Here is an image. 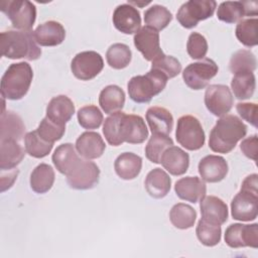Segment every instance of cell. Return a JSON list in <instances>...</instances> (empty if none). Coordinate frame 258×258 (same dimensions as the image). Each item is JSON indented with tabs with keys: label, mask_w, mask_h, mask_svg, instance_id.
Returning <instances> with one entry per match:
<instances>
[{
	"label": "cell",
	"mask_w": 258,
	"mask_h": 258,
	"mask_svg": "<svg viewBox=\"0 0 258 258\" xmlns=\"http://www.w3.org/2000/svg\"><path fill=\"white\" fill-rule=\"evenodd\" d=\"M103 133L107 142L112 146H119L124 142L140 144L148 137V130L143 118L122 111L113 113L105 119Z\"/></svg>",
	"instance_id": "cell-1"
},
{
	"label": "cell",
	"mask_w": 258,
	"mask_h": 258,
	"mask_svg": "<svg viewBox=\"0 0 258 258\" xmlns=\"http://www.w3.org/2000/svg\"><path fill=\"white\" fill-rule=\"evenodd\" d=\"M247 133V126L235 115L222 116L212 129L209 147L218 153L231 152Z\"/></svg>",
	"instance_id": "cell-2"
},
{
	"label": "cell",
	"mask_w": 258,
	"mask_h": 258,
	"mask_svg": "<svg viewBox=\"0 0 258 258\" xmlns=\"http://www.w3.org/2000/svg\"><path fill=\"white\" fill-rule=\"evenodd\" d=\"M0 46L3 56L11 59L26 58L35 60L41 55V49L31 30H8L0 34Z\"/></svg>",
	"instance_id": "cell-3"
},
{
	"label": "cell",
	"mask_w": 258,
	"mask_h": 258,
	"mask_svg": "<svg viewBox=\"0 0 258 258\" xmlns=\"http://www.w3.org/2000/svg\"><path fill=\"white\" fill-rule=\"evenodd\" d=\"M33 78V72L28 62L12 63L1 79V95L4 99L20 100L28 92Z\"/></svg>",
	"instance_id": "cell-4"
},
{
	"label": "cell",
	"mask_w": 258,
	"mask_h": 258,
	"mask_svg": "<svg viewBox=\"0 0 258 258\" xmlns=\"http://www.w3.org/2000/svg\"><path fill=\"white\" fill-rule=\"evenodd\" d=\"M167 80L164 74L154 69H151L144 76H135L130 79L127 85L129 97L138 104L149 103L153 97L164 90Z\"/></svg>",
	"instance_id": "cell-5"
},
{
	"label": "cell",
	"mask_w": 258,
	"mask_h": 258,
	"mask_svg": "<svg viewBox=\"0 0 258 258\" xmlns=\"http://www.w3.org/2000/svg\"><path fill=\"white\" fill-rule=\"evenodd\" d=\"M0 9L19 30H30L36 19V7L27 0L2 1Z\"/></svg>",
	"instance_id": "cell-6"
},
{
	"label": "cell",
	"mask_w": 258,
	"mask_h": 258,
	"mask_svg": "<svg viewBox=\"0 0 258 258\" xmlns=\"http://www.w3.org/2000/svg\"><path fill=\"white\" fill-rule=\"evenodd\" d=\"M175 138L182 147L190 151L202 148L206 140L202 124L191 115L181 116L177 120Z\"/></svg>",
	"instance_id": "cell-7"
},
{
	"label": "cell",
	"mask_w": 258,
	"mask_h": 258,
	"mask_svg": "<svg viewBox=\"0 0 258 258\" xmlns=\"http://www.w3.org/2000/svg\"><path fill=\"white\" fill-rule=\"evenodd\" d=\"M216 7L217 3L213 0H189L180 6L176 19L182 27L190 29L200 21L212 17Z\"/></svg>",
	"instance_id": "cell-8"
},
{
	"label": "cell",
	"mask_w": 258,
	"mask_h": 258,
	"mask_svg": "<svg viewBox=\"0 0 258 258\" xmlns=\"http://www.w3.org/2000/svg\"><path fill=\"white\" fill-rule=\"evenodd\" d=\"M218 64L211 58L189 63L182 72L184 84L191 90H202L218 74Z\"/></svg>",
	"instance_id": "cell-9"
},
{
	"label": "cell",
	"mask_w": 258,
	"mask_h": 258,
	"mask_svg": "<svg viewBox=\"0 0 258 258\" xmlns=\"http://www.w3.org/2000/svg\"><path fill=\"white\" fill-rule=\"evenodd\" d=\"M100 169L92 161L79 159L67 174V181L74 189H90L99 182Z\"/></svg>",
	"instance_id": "cell-10"
},
{
	"label": "cell",
	"mask_w": 258,
	"mask_h": 258,
	"mask_svg": "<svg viewBox=\"0 0 258 258\" xmlns=\"http://www.w3.org/2000/svg\"><path fill=\"white\" fill-rule=\"evenodd\" d=\"M104 68V60L100 53L88 50L76 54L71 63L73 75L81 81H90L97 77Z\"/></svg>",
	"instance_id": "cell-11"
},
{
	"label": "cell",
	"mask_w": 258,
	"mask_h": 258,
	"mask_svg": "<svg viewBox=\"0 0 258 258\" xmlns=\"http://www.w3.org/2000/svg\"><path fill=\"white\" fill-rule=\"evenodd\" d=\"M234 104L231 90L225 85H211L205 93V105L213 115L222 117L230 112Z\"/></svg>",
	"instance_id": "cell-12"
},
{
	"label": "cell",
	"mask_w": 258,
	"mask_h": 258,
	"mask_svg": "<svg viewBox=\"0 0 258 258\" xmlns=\"http://www.w3.org/2000/svg\"><path fill=\"white\" fill-rule=\"evenodd\" d=\"M225 242L231 248L258 247V225L232 224L225 232Z\"/></svg>",
	"instance_id": "cell-13"
},
{
	"label": "cell",
	"mask_w": 258,
	"mask_h": 258,
	"mask_svg": "<svg viewBox=\"0 0 258 258\" xmlns=\"http://www.w3.org/2000/svg\"><path fill=\"white\" fill-rule=\"evenodd\" d=\"M133 40L137 50H139L148 61H153L164 54L160 48L158 31L149 26L141 27L135 33Z\"/></svg>",
	"instance_id": "cell-14"
},
{
	"label": "cell",
	"mask_w": 258,
	"mask_h": 258,
	"mask_svg": "<svg viewBox=\"0 0 258 258\" xmlns=\"http://www.w3.org/2000/svg\"><path fill=\"white\" fill-rule=\"evenodd\" d=\"M258 194L241 189L231 202V214L237 221L250 222L257 218Z\"/></svg>",
	"instance_id": "cell-15"
},
{
	"label": "cell",
	"mask_w": 258,
	"mask_h": 258,
	"mask_svg": "<svg viewBox=\"0 0 258 258\" xmlns=\"http://www.w3.org/2000/svg\"><path fill=\"white\" fill-rule=\"evenodd\" d=\"M112 20L116 29L124 34L136 33L141 26L139 11L128 3L116 7L113 12Z\"/></svg>",
	"instance_id": "cell-16"
},
{
	"label": "cell",
	"mask_w": 258,
	"mask_h": 258,
	"mask_svg": "<svg viewBox=\"0 0 258 258\" xmlns=\"http://www.w3.org/2000/svg\"><path fill=\"white\" fill-rule=\"evenodd\" d=\"M199 173L204 181L219 182L228 173V163L224 157L207 155L199 162Z\"/></svg>",
	"instance_id": "cell-17"
},
{
	"label": "cell",
	"mask_w": 258,
	"mask_h": 258,
	"mask_svg": "<svg viewBox=\"0 0 258 258\" xmlns=\"http://www.w3.org/2000/svg\"><path fill=\"white\" fill-rule=\"evenodd\" d=\"M174 190L180 200L196 204L206 196L207 186L198 176H185L175 182Z\"/></svg>",
	"instance_id": "cell-18"
},
{
	"label": "cell",
	"mask_w": 258,
	"mask_h": 258,
	"mask_svg": "<svg viewBox=\"0 0 258 258\" xmlns=\"http://www.w3.org/2000/svg\"><path fill=\"white\" fill-rule=\"evenodd\" d=\"M105 148V142L97 132H84L76 141V149L78 153L88 160L101 157Z\"/></svg>",
	"instance_id": "cell-19"
},
{
	"label": "cell",
	"mask_w": 258,
	"mask_h": 258,
	"mask_svg": "<svg viewBox=\"0 0 258 258\" xmlns=\"http://www.w3.org/2000/svg\"><path fill=\"white\" fill-rule=\"evenodd\" d=\"M33 34L38 45L56 46L64 40L66 30L59 22L49 20L38 25Z\"/></svg>",
	"instance_id": "cell-20"
},
{
	"label": "cell",
	"mask_w": 258,
	"mask_h": 258,
	"mask_svg": "<svg viewBox=\"0 0 258 258\" xmlns=\"http://www.w3.org/2000/svg\"><path fill=\"white\" fill-rule=\"evenodd\" d=\"M160 163L172 175L184 174L189 165L188 154L177 146H169L161 155Z\"/></svg>",
	"instance_id": "cell-21"
},
{
	"label": "cell",
	"mask_w": 258,
	"mask_h": 258,
	"mask_svg": "<svg viewBox=\"0 0 258 258\" xmlns=\"http://www.w3.org/2000/svg\"><path fill=\"white\" fill-rule=\"evenodd\" d=\"M201 214L202 218L218 224L223 225L228 220V207L226 203L215 196H205L201 200Z\"/></svg>",
	"instance_id": "cell-22"
},
{
	"label": "cell",
	"mask_w": 258,
	"mask_h": 258,
	"mask_svg": "<svg viewBox=\"0 0 258 258\" xmlns=\"http://www.w3.org/2000/svg\"><path fill=\"white\" fill-rule=\"evenodd\" d=\"M75 113V105L73 101L66 95L53 97L46 107V117L51 121L66 125Z\"/></svg>",
	"instance_id": "cell-23"
},
{
	"label": "cell",
	"mask_w": 258,
	"mask_h": 258,
	"mask_svg": "<svg viewBox=\"0 0 258 258\" xmlns=\"http://www.w3.org/2000/svg\"><path fill=\"white\" fill-rule=\"evenodd\" d=\"M146 121L152 134L168 135L173 128V117L163 107H150L146 112Z\"/></svg>",
	"instance_id": "cell-24"
},
{
	"label": "cell",
	"mask_w": 258,
	"mask_h": 258,
	"mask_svg": "<svg viewBox=\"0 0 258 258\" xmlns=\"http://www.w3.org/2000/svg\"><path fill=\"white\" fill-rule=\"evenodd\" d=\"M144 185L150 197L154 199H162L170 190L171 179L163 169L157 167L148 172Z\"/></svg>",
	"instance_id": "cell-25"
},
{
	"label": "cell",
	"mask_w": 258,
	"mask_h": 258,
	"mask_svg": "<svg viewBox=\"0 0 258 258\" xmlns=\"http://www.w3.org/2000/svg\"><path fill=\"white\" fill-rule=\"evenodd\" d=\"M25 153L19 141L14 139L0 140V169L8 170L15 168L23 159Z\"/></svg>",
	"instance_id": "cell-26"
},
{
	"label": "cell",
	"mask_w": 258,
	"mask_h": 258,
	"mask_svg": "<svg viewBox=\"0 0 258 258\" xmlns=\"http://www.w3.org/2000/svg\"><path fill=\"white\" fill-rule=\"evenodd\" d=\"M117 175L125 180L134 179L142 168V158L133 152L121 153L114 162Z\"/></svg>",
	"instance_id": "cell-27"
},
{
	"label": "cell",
	"mask_w": 258,
	"mask_h": 258,
	"mask_svg": "<svg viewBox=\"0 0 258 258\" xmlns=\"http://www.w3.org/2000/svg\"><path fill=\"white\" fill-rule=\"evenodd\" d=\"M99 104L106 114L110 115L119 112L123 109L125 104V93L120 87L109 85L101 91Z\"/></svg>",
	"instance_id": "cell-28"
},
{
	"label": "cell",
	"mask_w": 258,
	"mask_h": 258,
	"mask_svg": "<svg viewBox=\"0 0 258 258\" xmlns=\"http://www.w3.org/2000/svg\"><path fill=\"white\" fill-rule=\"evenodd\" d=\"M25 125L22 119L14 112L3 111L1 114L0 140L14 139L20 141L24 136Z\"/></svg>",
	"instance_id": "cell-29"
},
{
	"label": "cell",
	"mask_w": 258,
	"mask_h": 258,
	"mask_svg": "<svg viewBox=\"0 0 258 258\" xmlns=\"http://www.w3.org/2000/svg\"><path fill=\"white\" fill-rule=\"evenodd\" d=\"M54 182L53 168L46 163L38 164L30 174V187L36 194L47 192Z\"/></svg>",
	"instance_id": "cell-30"
},
{
	"label": "cell",
	"mask_w": 258,
	"mask_h": 258,
	"mask_svg": "<svg viewBox=\"0 0 258 258\" xmlns=\"http://www.w3.org/2000/svg\"><path fill=\"white\" fill-rule=\"evenodd\" d=\"M79 159L80 158L72 143L60 144L52 154V162L54 166L60 173L66 175L72 170Z\"/></svg>",
	"instance_id": "cell-31"
},
{
	"label": "cell",
	"mask_w": 258,
	"mask_h": 258,
	"mask_svg": "<svg viewBox=\"0 0 258 258\" xmlns=\"http://www.w3.org/2000/svg\"><path fill=\"white\" fill-rule=\"evenodd\" d=\"M256 88L255 76L252 72L235 74L231 81V89L238 100L250 99Z\"/></svg>",
	"instance_id": "cell-32"
},
{
	"label": "cell",
	"mask_w": 258,
	"mask_h": 258,
	"mask_svg": "<svg viewBox=\"0 0 258 258\" xmlns=\"http://www.w3.org/2000/svg\"><path fill=\"white\" fill-rule=\"evenodd\" d=\"M169 219L175 228L186 230L194 227L197 219V213L189 205L178 203L171 208L169 212Z\"/></svg>",
	"instance_id": "cell-33"
},
{
	"label": "cell",
	"mask_w": 258,
	"mask_h": 258,
	"mask_svg": "<svg viewBox=\"0 0 258 258\" xmlns=\"http://www.w3.org/2000/svg\"><path fill=\"white\" fill-rule=\"evenodd\" d=\"M172 20L171 12L164 6L152 5L144 13V22L156 31L164 29Z\"/></svg>",
	"instance_id": "cell-34"
},
{
	"label": "cell",
	"mask_w": 258,
	"mask_h": 258,
	"mask_svg": "<svg viewBox=\"0 0 258 258\" xmlns=\"http://www.w3.org/2000/svg\"><path fill=\"white\" fill-rule=\"evenodd\" d=\"M196 234L203 245L208 247L216 246L221 241V225L209 222L202 218L198 223Z\"/></svg>",
	"instance_id": "cell-35"
},
{
	"label": "cell",
	"mask_w": 258,
	"mask_h": 258,
	"mask_svg": "<svg viewBox=\"0 0 258 258\" xmlns=\"http://www.w3.org/2000/svg\"><path fill=\"white\" fill-rule=\"evenodd\" d=\"M257 67L255 54L248 49L237 50L231 57L229 69L233 75L245 72H254Z\"/></svg>",
	"instance_id": "cell-36"
},
{
	"label": "cell",
	"mask_w": 258,
	"mask_h": 258,
	"mask_svg": "<svg viewBox=\"0 0 258 258\" xmlns=\"http://www.w3.org/2000/svg\"><path fill=\"white\" fill-rule=\"evenodd\" d=\"M131 57L132 52L129 46L124 43H114L106 52L108 64L115 70H122L126 68L130 63Z\"/></svg>",
	"instance_id": "cell-37"
},
{
	"label": "cell",
	"mask_w": 258,
	"mask_h": 258,
	"mask_svg": "<svg viewBox=\"0 0 258 258\" xmlns=\"http://www.w3.org/2000/svg\"><path fill=\"white\" fill-rule=\"evenodd\" d=\"M257 25L258 19L256 17L240 20L235 31L237 39L248 47L257 45Z\"/></svg>",
	"instance_id": "cell-38"
},
{
	"label": "cell",
	"mask_w": 258,
	"mask_h": 258,
	"mask_svg": "<svg viewBox=\"0 0 258 258\" xmlns=\"http://www.w3.org/2000/svg\"><path fill=\"white\" fill-rule=\"evenodd\" d=\"M173 145V140L168 135L152 134L145 147V155L153 163H160L162 153L166 148Z\"/></svg>",
	"instance_id": "cell-39"
},
{
	"label": "cell",
	"mask_w": 258,
	"mask_h": 258,
	"mask_svg": "<svg viewBox=\"0 0 258 258\" xmlns=\"http://www.w3.org/2000/svg\"><path fill=\"white\" fill-rule=\"evenodd\" d=\"M24 143L26 153L34 158L45 157L46 155H48V153H50L53 147V143L46 142L42 138H40L36 130L28 132L24 136Z\"/></svg>",
	"instance_id": "cell-40"
},
{
	"label": "cell",
	"mask_w": 258,
	"mask_h": 258,
	"mask_svg": "<svg viewBox=\"0 0 258 258\" xmlns=\"http://www.w3.org/2000/svg\"><path fill=\"white\" fill-rule=\"evenodd\" d=\"M246 16L243 1H226L222 2L217 11L219 20L226 23H236Z\"/></svg>",
	"instance_id": "cell-41"
},
{
	"label": "cell",
	"mask_w": 258,
	"mask_h": 258,
	"mask_svg": "<svg viewBox=\"0 0 258 258\" xmlns=\"http://www.w3.org/2000/svg\"><path fill=\"white\" fill-rule=\"evenodd\" d=\"M79 124L85 129H97L103 122V114L95 105L84 106L78 111Z\"/></svg>",
	"instance_id": "cell-42"
},
{
	"label": "cell",
	"mask_w": 258,
	"mask_h": 258,
	"mask_svg": "<svg viewBox=\"0 0 258 258\" xmlns=\"http://www.w3.org/2000/svg\"><path fill=\"white\" fill-rule=\"evenodd\" d=\"M36 132L44 141L54 143L63 136L66 132V125L57 124L45 116L39 123Z\"/></svg>",
	"instance_id": "cell-43"
},
{
	"label": "cell",
	"mask_w": 258,
	"mask_h": 258,
	"mask_svg": "<svg viewBox=\"0 0 258 258\" xmlns=\"http://www.w3.org/2000/svg\"><path fill=\"white\" fill-rule=\"evenodd\" d=\"M151 69L161 72L167 77V79H172L180 73L181 64L177 58L171 55L163 54L152 61Z\"/></svg>",
	"instance_id": "cell-44"
},
{
	"label": "cell",
	"mask_w": 258,
	"mask_h": 258,
	"mask_svg": "<svg viewBox=\"0 0 258 258\" xmlns=\"http://www.w3.org/2000/svg\"><path fill=\"white\" fill-rule=\"evenodd\" d=\"M188 55L194 59H202L208 52V42L204 35L198 32H191L186 43Z\"/></svg>",
	"instance_id": "cell-45"
},
{
	"label": "cell",
	"mask_w": 258,
	"mask_h": 258,
	"mask_svg": "<svg viewBox=\"0 0 258 258\" xmlns=\"http://www.w3.org/2000/svg\"><path fill=\"white\" fill-rule=\"evenodd\" d=\"M239 115L248 123L257 127V105L255 103H238L236 106Z\"/></svg>",
	"instance_id": "cell-46"
},
{
	"label": "cell",
	"mask_w": 258,
	"mask_h": 258,
	"mask_svg": "<svg viewBox=\"0 0 258 258\" xmlns=\"http://www.w3.org/2000/svg\"><path fill=\"white\" fill-rule=\"evenodd\" d=\"M257 144H258L257 135L254 134L252 136H249V137L245 138L241 142L240 148H241L242 152L245 154V156H247L248 158L255 161L257 159V152H258V145Z\"/></svg>",
	"instance_id": "cell-47"
},
{
	"label": "cell",
	"mask_w": 258,
	"mask_h": 258,
	"mask_svg": "<svg viewBox=\"0 0 258 258\" xmlns=\"http://www.w3.org/2000/svg\"><path fill=\"white\" fill-rule=\"evenodd\" d=\"M257 186H258V175L256 173H253V174L248 175L243 180L242 185H241V189L251 191V192H254V194H258Z\"/></svg>",
	"instance_id": "cell-48"
},
{
	"label": "cell",
	"mask_w": 258,
	"mask_h": 258,
	"mask_svg": "<svg viewBox=\"0 0 258 258\" xmlns=\"http://www.w3.org/2000/svg\"><path fill=\"white\" fill-rule=\"evenodd\" d=\"M245 12L247 16H256L257 15V9H258V3L256 1H243Z\"/></svg>",
	"instance_id": "cell-49"
}]
</instances>
